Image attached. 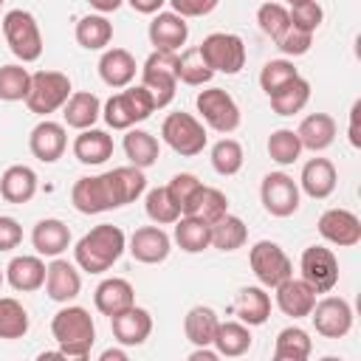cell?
<instances>
[{"mask_svg": "<svg viewBox=\"0 0 361 361\" xmlns=\"http://www.w3.org/2000/svg\"><path fill=\"white\" fill-rule=\"evenodd\" d=\"M127 248V237L118 226L113 223H99L93 226L87 234H82L73 245V262L79 265V271L87 274H104L110 271L118 257Z\"/></svg>", "mask_w": 361, "mask_h": 361, "instance_id": "obj_1", "label": "cell"}, {"mask_svg": "<svg viewBox=\"0 0 361 361\" xmlns=\"http://www.w3.org/2000/svg\"><path fill=\"white\" fill-rule=\"evenodd\" d=\"M51 336L65 358H87L96 344V324L87 307L65 305L51 319Z\"/></svg>", "mask_w": 361, "mask_h": 361, "instance_id": "obj_2", "label": "cell"}, {"mask_svg": "<svg viewBox=\"0 0 361 361\" xmlns=\"http://www.w3.org/2000/svg\"><path fill=\"white\" fill-rule=\"evenodd\" d=\"M71 203L79 214H102V212L121 209L124 203H121V192L113 178V169L102 175L79 178L71 189Z\"/></svg>", "mask_w": 361, "mask_h": 361, "instance_id": "obj_3", "label": "cell"}, {"mask_svg": "<svg viewBox=\"0 0 361 361\" xmlns=\"http://www.w3.org/2000/svg\"><path fill=\"white\" fill-rule=\"evenodd\" d=\"M3 37L8 51L20 62H37L42 56V34L37 17L25 8H11L3 14Z\"/></svg>", "mask_w": 361, "mask_h": 361, "instance_id": "obj_4", "label": "cell"}, {"mask_svg": "<svg viewBox=\"0 0 361 361\" xmlns=\"http://www.w3.org/2000/svg\"><path fill=\"white\" fill-rule=\"evenodd\" d=\"M161 138H164V144H166L172 152L183 155V158L200 155V152L206 149V141H209L203 121L195 118L192 113H183V110L169 113V116L164 118V124H161Z\"/></svg>", "mask_w": 361, "mask_h": 361, "instance_id": "obj_5", "label": "cell"}, {"mask_svg": "<svg viewBox=\"0 0 361 361\" xmlns=\"http://www.w3.org/2000/svg\"><path fill=\"white\" fill-rule=\"evenodd\" d=\"M71 96V79L62 71H37L31 73V87L25 96V107L37 116H51L62 110V104Z\"/></svg>", "mask_w": 361, "mask_h": 361, "instance_id": "obj_6", "label": "cell"}, {"mask_svg": "<svg viewBox=\"0 0 361 361\" xmlns=\"http://www.w3.org/2000/svg\"><path fill=\"white\" fill-rule=\"evenodd\" d=\"M175 62H178V54H169V51H152L144 65L138 68L141 71V85L152 93L155 99V110L158 107H166L172 99H175V90H178V73H175Z\"/></svg>", "mask_w": 361, "mask_h": 361, "instance_id": "obj_7", "label": "cell"}, {"mask_svg": "<svg viewBox=\"0 0 361 361\" xmlns=\"http://www.w3.org/2000/svg\"><path fill=\"white\" fill-rule=\"evenodd\" d=\"M197 48L214 73L234 76L245 65V42H243V37H237L231 31H214V34L203 37V42Z\"/></svg>", "mask_w": 361, "mask_h": 361, "instance_id": "obj_8", "label": "cell"}, {"mask_svg": "<svg viewBox=\"0 0 361 361\" xmlns=\"http://www.w3.org/2000/svg\"><path fill=\"white\" fill-rule=\"evenodd\" d=\"M195 107H197L203 124L212 127V130H217V133H223V135H228V133H234L240 127V118H243L240 116V107H237L234 96L228 90H223V87H206V90H200L195 96Z\"/></svg>", "mask_w": 361, "mask_h": 361, "instance_id": "obj_9", "label": "cell"}, {"mask_svg": "<svg viewBox=\"0 0 361 361\" xmlns=\"http://www.w3.org/2000/svg\"><path fill=\"white\" fill-rule=\"evenodd\" d=\"M248 265L262 288H276L288 276H293V262L274 240H259L248 251Z\"/></svg>", "mask_w": 361, "mask_h": 361, "instance_id": "obj_10", "label": "cell"}, {"mask_svg": "<svg viewBox=\"0 0 361 361\" xmlns=\"http://www.w3.org/2000/svg\"><path fill=\"white\" fill-rule=\"evenodd\" d=\"M259 200L271 217H290L299 212L302 192L288 172H268L259 183Z\"/></svg>", "mask_w": 361, "mask_h": 361, "instance_id": "obj_11", "label": "cell"}, {"mask_svg": "<svg viewBox=\"0 0 361 361\" xmlns=\"http://www.w3.org/2000/svg\"><path fill=\"white\" fill-rule=\"evenodd\" d=\"M302 279L316 290V293H330L338 282V259L330 248L324 245H307L299 259Z\"/></svg>", "mask_w": 361, "mask_h": 361, "instance_id": "obj_12", "label": "cell"}, {"mask_svg": "<svg viewBox=\"0 0 361 361\" xmlns=\"http://www.w3.org/2000/svg\"><path fill=\"white\" fill-rule=\"evenodd\" d=\"M310 322L322 338H344L353 330V307L341 296L316 299L310 310Z\"/></svg>", "mask_w": 361, "mask_h": 361, "instance_id": "obj_13", "label": "cell"}, {"mask_svg": "<svg viewBox=\"0 0 361 361\" xmlns=\"http://www.w3.org/2000/svg\"><path fill=\"white\" fill-rule=\"evenodd\" d=\"M319 234L330 243V245H338V248H353L361 243V220L355 212L350 209H327L322 212L319 217Z\"/></svg>", "mask_w": 361, "mask_h": 361, "instance_id": "obj_14", "label": "cell"}, {"mask_svg": "<svg viewBox=\"0 0 361 361\" xmlns=\"http://www.w3.org/2000/svg\"><path fill=\"white\" fill-rule=\"evenodd\" d=\"M147 37H149L155 51L178 54L186 45V39H189V23H186V17H180L175 11H158L149 20Z\"/></svg>", "mask_w": 361, "mask_h": 361, "instance_id": "obj_15", "label": "cell"}, {"mask_svg": "<svg viewBox=\"0 0 361 361\" xmlns=\"http://www.w3.org/2000/svg\"><path fill=\"white\" fill-rule=\"evenodd\" d=\"M45 293L51 302H59V305H68L79 296L82 290V274H79V265L76 262H68L62 257H54L51 265L45 268Z\"/></svg>", "mask_w": 361, "mask_h": 361, "instance_id": "obj_16", "label": "cell"}, {"mask_svg": "<svg viewBox=\"0 0 361 361\" xmlns=\"http://www.w3.org/2000/svg\"><path fill=\"white\" fill-rule=\"evenodd\" d=\"M127 251L133 254L135 262L144 265H158L169 257L172 251V237L161 228V226H141L133 231V237L127 240Z\"/></svg>", "mask_w": 361, "mask_h": 361, "instance_id": "obj_17", "label": "cell"}, {"mask_svg": "<svg viewBox=\"0 0 361 361\" xmlns=\"http://www.w3.org/2000/svg\"><path fill=\"white\" fill-rule=\"evenodd\" d=\"M110 330L121 347H141L152 333V316L147 307L133 305V307L110 316Z\"/></svg>", "mask_w": 361, "mask_h": 361, "instance_id": "obj_18", "label": "cell"}, {"mask_svg": "<svg viewBox=\"0 0 361 361\" xmlns=\"http://www.w3.org/2000/svg\"><path fill=\"white\" fill-rule=\"evenodd\" d=\"M65 147H68L65 124L51 121V118H42V121L31 130V135H28V149H31V155H34L37 161H42V164L59 161L62 152H65Z\"/></svg>", "mask_w": 361, "mask_h": 361, "instance_id": "obj_19", "label": "cell"}, {"mask_svg": "<svg viewBox=\"0 0 361 361\" xmlns=\"http://www.w3.org/2000/svg\"><path fill=\"white\" fill-rule=\"evenodd\" d=\"M316 290L299 276H288L285 282H279L276 288H274V299H276V307L285 313V316H290V319H305V316H310V310H313V305H316Z\"/></svg>", "mask_w": 361, "mask_h": 361, "instance_id": "obj_20", "label": "cell"}, {"mask_svg": "<svg viewBox=\"0 0 361 361\" xmlns=\"http://www.w3.org/2000/svg\"><path fill=\"white\" fill-rule=\"evenodd\" d=\"M296 183H299V192H305L307 197L324 200V197H330L336 192L338 175H336L333 161H327V158H310L302 166V175H299Z\"/></svg>", "mask_w": 361, "mask_h": 361, "instance_id": "obj_21", "label": "cell"}, {"mask_svg": "<svg viewBox=\"0 0 361 361\" xmlns=\"http://www.w3.org/2000/svg\"><path fill=\"white\" fill-rule=\"evenodd\" d=\"M45 268L39 254H20L6 265V282L20 293H34L45 285Z\"/></svg>", "mask_w": 361, "mask_h": 361, "instance_id": "obj_22", "label": "cell"}, {"mask_svg": "<svg viewBox=\"0 0 361 361\" xmlns=\"http://www.w3.org/2000/svg\"><path fill=\"white\" fill-rule=\"evenodd\" d=\"M93 305H96V310L102 316H116V313H121V310H127V307L135 305V290H133V285L127 279L107 276V279H102L96 285Z\"/></svg>", "mask_w": 361, "mask_h": 361, "instance_id": "obj_23", "label": "cell"}, {"mask_svg": "<svg viewBox=\"0 0 361 361\" xmlns=\"http://www.w3.org/2000/svg\"><path fill=\"white\" fill-rule=\"evenodd\" d=\"M135 73H138V65H135V56L127 48H107L99 59V76L107 87L121 90V87L133 85Z\"/></svg>", "mask_w": 361, "mask_h": 361, "instance_id": "obj_24", "label": "cell"}, {"mask_svg": "<svg viewBox=\"0 0 361 361\" xmlns=\"http://www.w3.org/2000/svg\"><path fill=\"white\" fill-rule=\"evenodd\" d=\"M31 245L39 257H62L71 245V228L59 217H42L31 231Z\"/></svg>", "mask_w": 361, "mask_h": 361, "instance_id": "obj_25", "label": "cell"}, {"mask_svg": "<svg viewBox=\"0 0 361 361\" xmlns=\"http://www.w3.org/2000/svg\"><path fill=\"white\" fill-rule=\"evenodd\" d=\"M234 313L248 327L265 324L268 316H271V296H268V290L262 285H245V288H240V293L234 299Z\"/></svg>", "mask_w": 361, "mask_h": 361, "instance_id": "obj_26", "label": "cell"}, {"mask_svg": "<svg viewBox=\"0 0 361 361\" xmlns=\"http://www.w3.org/2000/svg\"><path fill=\"white\" fill-rule=\"evenodd\" d=\"M62 118L73 130H87L102 118V99L90 90H76L62 104Z\"/></svg>", "mask_w": 361, "mask_h": 361, "instance_id": "obj_27", "label": "cell"}, {"mask_svg": "<svg viewBox=\"0 0 361 361\" xmlns=\"http://www.w3.org/2000/svg\"><path fill=\"white\" fill-rule=\"evenodd\" d=\"M37 195V172L25 164H14L0 175V197L6 203H28Z\"/></svg>", "mask_w": 361, "mask_h": 361, "instance_id": "obj_28", "label": "cell"}, {"mask_svg": "<svg viewBox=\"0 0 361 361\" xmlns=\"http://www.w3.org/2000/svg\"><path fill=\"white\" fill-rule=\"evenodd\" d=\"M296 135H299L302 149L322 152L336 141V118L327 116V113H310L296 127Z\"/></svg>", "mask_w": 361, "mask_h": 361, "instance_id": "obj_29", "label": "cell"}, {"mask_svg": "<svg viewBox=\"0 0 361 361\" xmlns=\"http://www.w3.org/2000/svg\"><path fill=\"white\" fill-rule=\"evenodd\" d=\"M73 155L85 166H99L113 155V135L96 127L79 130V135L73 138Z\"/></svg>", "mask_w": 361, "mask_h": 361, "instance_id": "obj_30", "label": "cell"}, {"mask_svg": "<svg viewBox=\"0 0 361 361\" xmlns=\"http://www.w3.org/2000/svg\"><path fill=\"white\" fill-rule=\"evenodd\" d=\"M251 344H254L251 327L243 324L240 319L237 322H220L217 330H214V341H212V347L223 358H240L251 350Z\"/></svg>", "mask_w": 361, "mask_h": 361, "instance_id": "obj_31", "label": "cell"}, {"mask_svg": "<svg viewBox=\"0 0 361 361\" xmlns=\"http://www.w3.org/2000/svg\"><path fill=\"white\" fill-rule=\"evenodd\" d=\"M175 231H172V240L178 243L180 251L186 254H200L212 245V228L206 220L195 217V214H180L175 223Z\"/></svg>", "mask_w": 361, "mask_h": 361, "instance_id": "obj_32", "label": "cell"}, {"mask_svg": "<svg viewBox=\"0 0 361 361\" xmlns=\"http://www.w3.org/2000/svg\"><path fill=\"white\" fill-rule=\"evenodd\" d=\"M124 155L130 158L133 166L149 169L161 158V144H158V138L152 133L130 127V130H124Z\"/></svg>", "mask_w": 361, "mask_h": 361, "instance_id": "obj_33", "label": "cell"}, {"mask_svg": "<svg viewBox=\"0 0 361 361\" xmlns=\"http://www.w3.org/2000/svg\"><path fill=\"white\" fill-rule=\"evenodd\" d=\"M310 353H313L310 333L302 330L299 324L282 327V330L276 333V341H274V361H305V358H310Z\"/></svg>", "mask_w": 361, "mask_h": 361, "instance_id": "obj_34", "label": "cell"}, {"mask_svg": "<svg viewBox=\"0 0 361 361\" xmlns=\"http://www.w3.org/2000/svg\"><path fill=\"white\" fill-rule=\"evenodd\" d=\"M73 37L85 51H104L113 39V23L104 14H85L79 17Z\"/></svg>", "mask_w": 361, "mask_h": 361, "instance_id": "obj_35", "label": "cell"}, {"mask_svg": "<svg viewBox=\"0 0 361 361\" xmlns=\"http://www.w3.org/2000/svg\"><path fill=\"white\" fill-rule=\"evenodd\" d=\"M217 324H220L217 313H214L212 307H206V305H195V307H189V313L183 316V333H186V338H189L195 347H212Z\"/></svg>", "mask_w": 361, "mask_h": 361, "instance_id": "obj_36", "label": "cell"}, {"mask_svg": "<svg viewBox=\"0 0 361 361\" xmlns=\"http://www.w3.org/2000/svg\"><path fill=\"white\" fill-rule=\"evenodd\" d=\"M209 228H212V248H217V251H237V248H243L245 245V240H248V228H245V223L237 217V214H223V217H217L214 223H209Z\"/></svg>", "mask_w": 361, "mask_h": 361, "instance_id": "obj_37", "label": "cell"}, {"mask_svg": "<svg viewBox=\"0 0 361 361\" xmlns=\"http://www.w3.org/2000/svg\"><path fill=\"white\" fill-rule=\"evenodd\" d=\"M268 99H271V107H274L276 116H293L310 102V82L302 79V76H293L290 82H285Z\"/></svg>", "mask_w": 361, "mask_h": 361, "instance_id": "obj_38", "label": "cell"}, {"mask_svg": "<svg viewBox=\"0 0 361 361\" xmlns=\"http://www.w3.org/2000/svg\"><path fill=\"white\" fill-rule=\"evenodd\" d=\"M175 73H178V82L189 85V87H203L214 71L206 65L200 48H186V51H178V62H175Z\"/></svg>", "mask_w": 361, "mask_h": 361, "instance_id": "obj_39", "label": "cell"}, {"mask_svg": "<svg viewBox=\"0 0 361 361\" xmlns=\"http://www.w3.org/2000/svg\"><path fill=\"white\" fill-rule=\"evenodd\" d=\"M228 212V197L220 192V189H214V186H200L197 189V195L189 200V206L183 209V214H195V217H200V220H206V223H214L217 217H223Z\"/></svg>", "mask_w": 361, "mask_h": 361, "instance_id": "obj_40", "label": "cell"}, {"mask_svg": "<svg viewBox=\"0 0 361 361\" xmlns=\"http://www.w3.org/2000/svg\"><path fill=\"white\" fill-rule=\"evenodd\" d=\"M209 161H212V169L223 178H231L243 169V161H245V152H243V144L237 138H220L212 152H209Z\"/></svg>", "mask_w": 361, "mask_h": 361, "instance_id": "obj_41", "label": "cell"}, {"mask_svg": "<svg viewBox=\"0 0 361 361\" xmlns=\"http://www.w3.org/2000/svg\"><path fill=\"white\" fill-rule=\"evenodd\" d=\"M28 310L14 296H0V338H23L28 333Z\"/></svg>", "mask_w": 361, "mask_h": 361, "instance_id": "obj_42", "label": "cell"}, {"mask_svg": "<svg viewBox=\"0 0 361 361\" xmlns=\"http://www.w3.org/2000/svg\"><path fill=\"white\" fill-rule=\"evenodd\" d=\"M265 147H268L271 161H276L279 166H290V164H296L299 155H302L299 135H296V130H288V127L274 130V133L268 135V144H265Z\"/></svg>", "mask_w": 361, "mask_h": 361, "instance_id": "obj_43", "label": "cell"}, {"mask_svg": "<svg viewBox=\"0 0 361 361\" xmlns=\"http://www.w3.org/2000/svg\"><path fill=\"white\" fill-rule=\"evenodd\" d=\"M144 212L147 217L155 223V226H172L178 217H180V209L178 203L169 197L166 186H155L144 195Z\"/></svg>", "mask_w": 361, "mask_h": 361, "instance_id": "obj_44", "label": "cell"}, {"mask_svg": "<svg viewBox=\"0 0 361 361\" xmlns=\"http://www.w3.org/2000/svg\"><path fill=\"white\" fill-rule=\"evenodd\" d=\"M31 87V73L23 65H3L0 68V102H25Z\"/></svg>", "mask_w": 361, "mask_h": 361, "instance_id": "obj_45", "label": "cell"}, {"mask_svg": "<svg viewBox=\"0 0 361 361\" xmlns=\"http://www.w3.org/2000/svg\"><path fill=\"white\" fill-rule=\"evenodd\" d=\"M257 25L265 37H271L274 42L288 31L290 25V17H288V6L282 3H274V0H265L259 8H257Z\"/></svg>", "mask_w": 361, "mask_h": 361, "instance_id": "obj_46", "label": "cell"}, {"mask_svg": "<svg viewBox=\"0 0 361 361\" xmlns=\"http://www.w3.org/2000/svg\"><path fill=\"white\" fill-rule=\"evenodd\" d=\"M113 178H116V183H118V192H121V203H124V206L133 203V200H138V197L147 192V175H144V169H138V166H133V164L116 166V169H113Z\"/></svg>", "mask_w": 361, "mask_h": 361, "instance_id": "obj_47", "label": "cell"}, {"mask_svg": "<svg viewBox=\"0 0 361 361\" xmlns=\"http://www.w3.org/2000/svg\"><path fill=\"white\" fill-rule=\"evenodd\" d=\"M293 76H299V71L293 68L290 59H271V62H265L262 71H259V87L265 90V96H271V93H276L285 82H290Z\"/></svg>", "mask_w": 361, "mask_h": 361, "instance_id": "obj_48", "label": "cell"}, {"mask_svg": "<svg viewBox=\"0 0 361 361\" xmlns=\"http://www.w3.org/2000/svg\"><path fill=\"white\" fill-rule=\"evenodd\" d=\"M102 118H104V124L110 130H130V127H135V116L130 110V102H127L124 90L121 93H113L102 104Z\"/></svg>", "mask_w": 361, "mask_h": 361, "instance_id": "obj_49", "label": "cell"}, {"mask_svg": "<svg viewBox=\"0 0 361 361\" xmlns=\"http://www.w3.org/2000/svg\"><path fill=\"white\" fill-rule=\"evenodd\" d=\"M200 186H203V180H200L197 175H192V172H178V175H172V180L166 183V192H169V197L178 203L180 214H183V209L189 206V200L197 195Z\"/></svg>", "mask_w": 361, "mask_h": 361, "instance_id": "obj_50", "label": "cell"}, {"mask_svg": "<svg viewBox=\"0 0 361 361\" xmlns=\"http://www.w3.org/2000/svg\"><path fill=\"white\" fill-rule=\"evenodd\" d=\"M288 17H290V25L316 34V28H319L322 20H324V11H322V6H319L316 0H305V3L290 6V8H288Z\"/></svg>", "mask_w": 361, "mask_h": 361, "instance_id": "obj_51", "label": "cell"}, {"mask_svg": "<svg viewBox=\"0 0 361 361\" xmlns=\"http://www.w3.org/2000/svg\"><path fill=\"white\" fill-rule=\"evenodd\" d=\"M313 45V34L310 31H302L296 25H288V31L276 39V48L285 54V56H305Z\"/></svg>", "mask_w": 361, "mask_h": 361, "instance_id": "obj_52", "label": "cell"}, {"mask_svg": "<svg viewBox=\"0 0 361 361\" xmlns=\"http://www.w3.org/2000/svg\"><path fill=\"white\" fill-rule=\"evenodd\" d=\"M175 14L180 17H206L217 8L220 0H166Z\"/></svg>", "mask_w": 361, "mask_h": 361, "instance_id": "obj_53", "label": "cell"}, {"mask_svg": "<svg viewBox=\"0 0 361 361\" xmlns=\"http://www.w3.org/2000/svg\"><path fill=\"white\" fill-rule=\"evenodd\" d=\"M20 243H23V226L14 217L0 214V251H14Z\"/></svg>", "mask_w": 361, "mask_h": 361, "instance_id": "obj_54", "label": "cell"}, {"mask_svg": "<svg viewBox=\"0 0 361 361\" xmlns=\"http://www.w3.org/2000/svg\"><path fill=\"white\" fill-rule=\"evenodd\" d=\"M358 113H361V102H353L350 107V144L358 149L361 147V135H358Z\"/></svg>", "mask_w": 361, "mask_h": 361, "instance_id": "obj_55", "label": "cell"}, {"mask_svg": "<svg viewBox=\"0 0 361 361\" xmlns=\"http://www.w3.org/2000/svg\"><path fill=\"white\" fill-rule=\"evenodd\" d=\"M127 3H130L133 11H138V14H158L166 0H127Z\"/></svg>", "mask_w": 361, "mask_h": 361, "instance_id": "obj_56", "label": "cell"}, {"mask_svg": "<svg viewBox=\"0 0 361 361\" xmlns=\"http://www.w3.org/2000/svg\"><path fill=\"white\" fill-rule=\"evenodd\" d=\"M217 361L220 355H217V350L214 347H195L192 353H189V361Z\"/></svg>", "mask_w": 361, "mask_h": 361, "instance_id": "obj_57", "label": "cell"}, {"mask_svg": "<svg viewBox=\"0 0 361 361\" xmlns=\"http://www.w3.org/2000/svg\"><path fill=\"white\" fill-rule=\"evenodd\" d=\"M90 3V8H96V14H110V11H116L124 0H87Z\"/></svg>", "mask_w": 361, "mask_h": 361, "instance_id": "obj_58", "label": "cell"}, {"mask_svg": "<svg viewBox=\"0 0 361 361\" xmlns=\"http://www.w3.org/2000/svg\"><path fill=\"white\" fill-rule=\"evenodd\" d=\"M102 361H110V358H116V361H124L127 358V350H118V347H110V350H104L102 355H99Z\"/></svg>", "mask_w": 361, "mask_h": 361, "instance_id": "obj_59", "label": "cell"}, {"mask_svg": "<svg viewBox=\"0 0 361 361\" xmlns=\"http://www.w3.org/2000/svg\"><path fill=\"white\" fill-rule=\"evenodd\" d=\"M3 282H6V271L0 268V288H3Z\"/></svg>", "mask_w": 361, "mask_h": 361, "instance_id": "obj_60", "label": "cell"}, {"mask_svg": "<svg viewBox=\"0 0 361 361\" xmlns=\"http://www.w3.org/2000/svg\"><path fill=\"white\" fill-rule=\"evenodd\" d=\"M296 3H305V0H288V6H296Z\"/></svg>", "mask_w": 361, "mask_h": 361, "instance_id": "obj_61", "label": "cell"}, {"mask_svg": "<svg viewBox=\"0 0 361 361\" xmlns=\"http://www.w3.org/2000/svg\"><path fill=\"white\" fill-rule=\"evenodd\" d=\"M3 3H6V0H0V6H3Z\"/></svg>", "mask_w": 361, "mask_h": 361, "instance_id": "obj_62", "label": "cell"}]
</instances>
